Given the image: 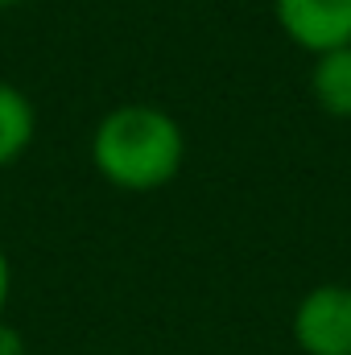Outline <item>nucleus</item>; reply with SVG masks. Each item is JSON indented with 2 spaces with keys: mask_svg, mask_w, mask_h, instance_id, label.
I'll list each match as a JSON object with an SVG mask.
<instances>
[{
  "mask_svg": "<svg viewBox=\"0 0 351 355\" xmlns=\"http://www.w3.org/2000/svg\"><path fill=\"white\" fill-rule=\"evenodd\" d=\"M310 91H314V103H318L327 116L351 120V46L327 50V54L314 58Z\"/></svg>",
  "mask_w": 351,
  "mask_h": 355,
  "instance_id": "obj_4",
  "label": "nucleus"
},
{
  "mask_svg": "<svg viewBox=\"0 0 351 355\" xmlns=\"http://www.w3.org/2000/svg\"><path fill=\"white\" fill-rule=\"evenodd\" d=\"M285 37L314 58L351 46V0H273Z\"/></svg>",
  "mask_w": 351,
  "mask_h": 355,
  "instance_id": "obj_3",
  "label": "nucleus"
},
{
  "mask_svg": "<svg viewBox=\"0 0 351 355\" xmlns=\"http://www.w3.org/2000/svg\"><path fill=\"white\" fill-rule=\"evenodd\" d=\"M8 289H12V268H8V257L0 248V318H4V306H8Z\"/></svg>",
  "mask_w": 351,
  "mask_h": 355,
  "instance_id": "obj_7",
  "label": "nucleus"
},
{
  "mask_svg": "<svg viewBox=\"0 0 351 355\" xmlns=\"http://www.w3.org/2000/svg\"><path fill=\"white\" fill-rule=\"evenodd\" d=\"M186 157V137L178 120L149 103H124L108 112L91 137L95 170L120 190L145 194L174 182Z\"/></svg>",
  "mask_w": 351,
  "mask_h": 355,
  "instance_id": "obj_1",
  "label": "nucleus"
},
{
  "mask_svg": "<svg viewBox=\"0 0 351 355\" xmlns=\"http://www.w3.org/2000/svg\"><path fill=\"white\" fill-rule=\"evenodd\" d=\"M33 128H37V116H33L29 95L12 83H0V170L12 166L29 149Z\"/></svg>",
  "mask_w": 351,
  "mask_h": 355,
  "instance_id": "obj_5",
  "label": "nucleus"
},
{
  "mask_svg": "<svg viewBox=\"0 0 351 355\" xmlns=\"http://www.w3.org/2000/svg\"><path fill=\"white\" fill-rule=\"evenodd\" d=\"M293 343L306 355H351V285H314L293 306Z\"/></svg>",
  "mask_w": 351,
  "mask_h": 355,
  "instance_id": "obj_2",
  "label": "nucleus"
},
{
  "mask_svg": "<svg viewBox=\"0 0 351 355\" xmlns=\"http://www.w3.org/2000/svg\"><path fill=\"white\" fill-rule=\"evenodd\" d=\"M0 355H29L25 335H21L12 322H4V318H0Z\"/></svg>",
  "mask_w": 351,
  "mask_h": 355,
  "instance_id": "obj_6",
  "label": "nucleus"
},
{
  "mask_svg": "<svg viewBox=\"0 0 351 355\" xmlns=\"http://www.w3.org/2000/svg\"><path fill=\"white\" fill-rule=\"evenodd\" d=\"M12 4H25V0H0V8H12Z\"/></svg>",
  "mask_w": 351,
  "mask_h": 355,
  "instance_id": "obj_8",
  "label": "nucleus"
}]
</instances>
